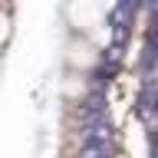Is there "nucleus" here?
I'll list each match as a JSON object with an SVG mask.
<instances>
[{
    "label": "nucleus",
    "instance_id": "f03ea898",
    "mask_svg": "<svg viewBox=\"0 0 158 158\" xmlns=\"http://www.w3.org/2000/svg\"><path fill=\"white\" fill-rule=\"evenodd\" d=\"M99 53H102V49H99L89 36H73V40L66 43L69 73H82V76H89V73L99 66Z\"/></svg>",
    "mask_w": 158,
    "mask_h": 158
},
{
    "label": "nucleus",
    "instance_id": "7ed1b4c3",
    "mask_svg": "<svg viewBox=\"0 0 158 158\" xmlns=\"http://www.w3.org/2000/svg\"><path fill=\"white\" fill-rule=\"evenodd\" d=\"M10 40V17L0 10V49H3V43Z\"/></svg>",
    "mask_w": 158,
    "mask_h": 158
},
{
    "label": "nucleus",
    "instance_id": "20e7f679",
    "mask_svg": "<svg viewBox=\"0 0 158 158\" xmlns=\"http://www.w3.org/2000/svg\"><path fill=\"white\" fill-rule=\"evenodd\" d=\"M155 82H158V66H155Z\"/></svg>",
    "mask_w": 158,
    "mask_h": 158
},
{
    "label": "nucleus",
    "instance_id": "f257e3e1",
    "mask_svg": "<svg viewBox=\"0 0 158 158\" xmlns=\"http://www.w3.org/2000/svg\"><path fill=\"white\" fill-rule=\"evenodd\" d=\"M66 17H69V27L76 30V36H92L99 27H106L109 10L99 0H69Z\"/></svg>",
    "mask_w": 158,
    "mask_h": 158
}]
</instances>
